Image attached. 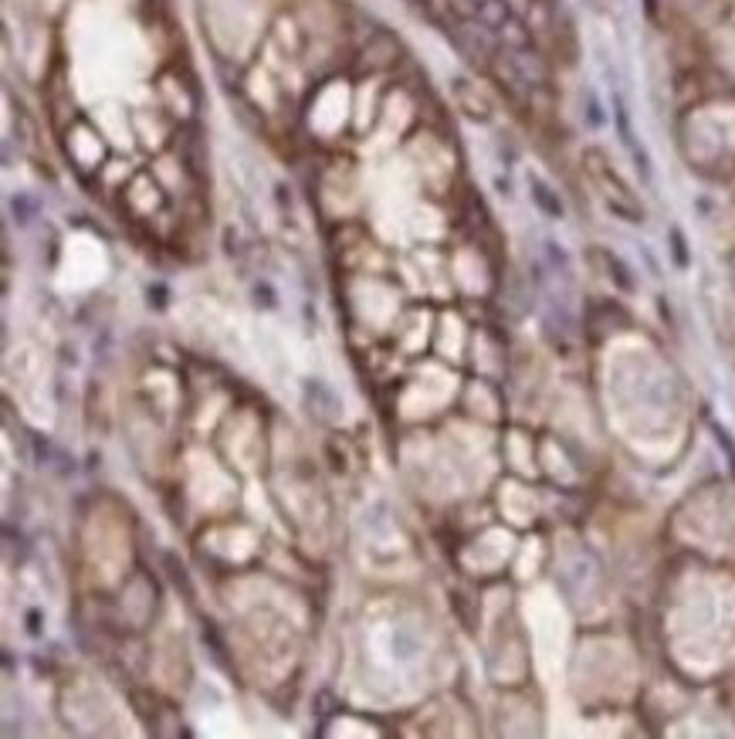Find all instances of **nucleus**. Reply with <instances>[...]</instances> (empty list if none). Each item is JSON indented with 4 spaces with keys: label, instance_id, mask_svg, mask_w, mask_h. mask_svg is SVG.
Returning a JSON list of instances; mask_svg holds the SVG:
<instances>
[{
    "label": "nucleus",
    "instance_id": "nucleus-1",
    "mask_svg": "<svg viewBox=\"0 0 735 739\" xmlns=\"http://www.w3.org/2000/svg\"><path fill=\"white\" fill-rule=\"evenodd\" d=\"M532 198H535V204L543 208L550 217H563V204H559V198H556V193H553L543 180H532Z\"/></svg>",
    "mask_w": 735,
    "mask_h": 739
}]
</instances>
